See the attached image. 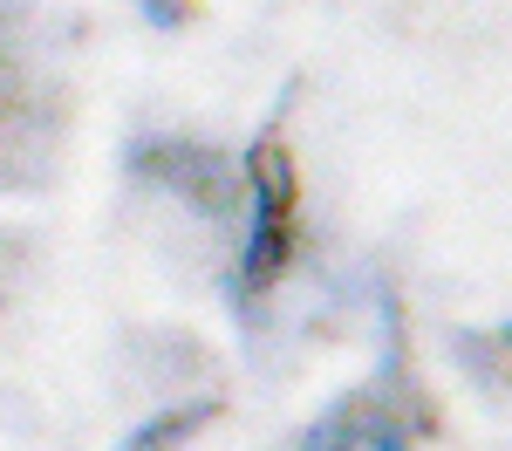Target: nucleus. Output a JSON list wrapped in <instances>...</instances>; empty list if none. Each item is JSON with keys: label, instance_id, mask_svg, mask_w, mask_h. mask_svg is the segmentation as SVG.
I'll use <instances>...</instances> for the list:
<instances>
[{"label": "nucleus", "instance_id": "f257e3e1", "mask_svg": "<svg viewBox=\"0 0 512 451\" xmlns=\"http://www.w3.org/2000/svg\"><path fill=\"white\" fill-rule=\"evenodd\" d=\"M294 233V178L280 151H253V219H246V253H239V294H260L287 260Z\"/></svg>", "mask_w": 512, "mask_h": 451}, {"label": "nucleus", "instance_id": "f03ea898", "mask_svg": "<svg viewBox=\"0 0 512 451\" xmlns=\"http://www.w3.org/2000/svg\"><path fill=\"white\" fill-rule=\"evenodd\" d=\"M301 451H410V410L390 383H369V390L342 397L328 417H315Z\"/></svg>", "mask_w": 512, "mask_h": 451}]
</instances>
